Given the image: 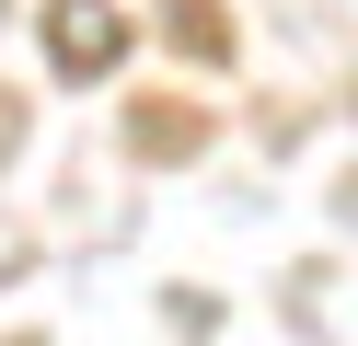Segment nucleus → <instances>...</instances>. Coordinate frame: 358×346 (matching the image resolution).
Returning <instances> with one entry per match:
<instances>
[{"mask_svg": "<svg viewBox=\"0 0 358 346\" xmlns=\"http://www.w3.org/2000/svg\"><path fill=\"white\" fill-rule=\"evenodd\" d=\"M47 46H58V69H104V58H116V12H104V0H58Z\"/></svg>", "mask_w": 358, "mask_h": 346, "instance_id": "obj_1", "label": "nucleus"}]
</instances>
